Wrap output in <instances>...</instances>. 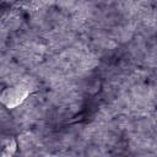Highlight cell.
Returning a JSON list of instances; mask_svg holds the SVG:
<instances>
[{"label":"cell","instance_id":"6da1fadb","mask_svg":"<svg viewBox=\"0 0 157 157\" xmlns=\"http://www.w3.org/2000/svg\"><path fill=\"white\" fill-rule=\"evenodd\" d=\"M27 96V92H22V88H9L2 93V102L7 107H15L25 97Z\"/></svg>","mask_w":157,"mask_h":157}]
</instances>
